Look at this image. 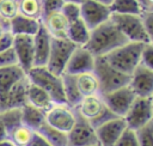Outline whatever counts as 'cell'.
<instances>
[{"label":"cell","instance_id":"obj_5","mask_svg":"<svg viewBox=\"0 0 153 146\" xmlns=\"http://www.w3.org/2000/svg\"><path fill=\"white\" fill-rule=\"evenodd\" d=\"M93 73L99 83V95H105L127 86L130 79L129 75H126L110 66L104 56L96 57Z\"/></svg>","mask_w":153,"mask_h":146},{"label":"cell","instance_id":"obj_16","mask_svg":"<svg viewBox=\"0 0 153 146\" xmlns=\"http://www.w3.org/2000/svg\"><path fill=\"white\" fill-rule=\"evenodd\" d=\"M30 81L25 75L12 89L6 93V96L0 101V112L10 109H22L27 104V86Z\"/></svg>","mask_w":153,"mask_h":146},{"label":"cell","instance_id":"obj_10","mask_svg":"<svg viewBox=\"0 0 153 146\" xmlns=\"http://www.w3.org/2000/svg\"><path fill=\"white\" fill-rule=\"evenodd\" d=\"M100 96L103 97L109 110L116 117H124V115L129 110L130 105L133 104L134 99L136 98L135 93L131 91L129 85L117 89L112 92L100 95Z\"/></svg>","mask_w":153,"mask_h":146},{"label":"cell","instance_id":"obj_8","mask_svg":"<svg viewBox=\"0 0 153 146\" xmlns=\"http://www.w3.org/2000/svg\"><path fill=\"white\" fill-rule=\"evenodd\" d=\"M123 120L127 128L133 130L153 121V97H136Z\"/></svg>","mask_w":153,"mask_h":146},{"label":"cell","instance_id":"obj_19","mask_svg":"<svg viewBox=\"0 0 153 146\" xmlns=\"http://www.w3.org/2000/svg\"><path fill=\"white\" fill-rule=\"evenodd\" d=\"M41 23L51 36V38H67V30L69 23L61 13V11L44 16Z\"/></svg>","mask_w":153,"mask_h":146},{"label":"cell","instance_id":"obj_3","mask_svg":"<svg viewBox=\"0 0 153 146\" xmlns=\"http://www.w3.org/2000/svg\"><path fill=\"white\" fill-rule=\"evenodd\" d=\"M26 77L30 83L45 91L54 104H67L63 93L62 77L51 73L47 67H32L26 73Z\"/></svg>","mask_w":153,"mask_h":146},{"label":"cell","instance_id":"obj_27","mask_svg":"<svg viewBox=\"0 0 153 146\" xmlns=\"http://www.w3.org/2000/svg\"><path fill=\"white\" fill-rule=\"evenodd\" d=\"M19 14L35 20H42L43 7L42 0H18Z\"/></svg>","mask_w":153,"mask_h":146},{"label":"cell","instance_id":"obj_25","mask_svg":"<svg viewBox=\"0 0 153 146\" xmlns=\"http://www.w3.org/2000/svg\"><path fill=\"white\" fill-rule=\"evenodd\" d=\"M75 83L81 97H87L99 93V83L93 72H87L75 75Z\"/></svg>","mask_w":153,"mask_h":146},{"label":"cell","instance_id":"obj_13","mask_svg":"<svg viewBox=\"0 0 153 146\" xmlns=\"http://www.w3.org/2000/svg\"><path fill=\"white\" fill-rule=\"evenodd\" d=\"M12 48L16 53L18 66L27 73L33 67V36L29 35H17L13 36Z\"/></svg>","mask_w":153,"mask_h":146},{"label":"cell","instance_id":"obj_7","mask_svg":"<svg viewBox=\"0 0 153 146\" xmlns=\"http://www.w3.org/2000/svg\"><path fill=\"white\" fill-rule=\"evenodd\" d=\"M75 48L76 45L67 38H51L50 53L45 67L51 73L61 77L65 73L67 62Z\"/></svg>","mask_w":153,"mask_h":146},{"label":"cell","instance_id":"obj_30","mask_svg":"<svg viewBox=\"0 0 153 146\" xmlns=\"http://www.w3.org/2000/svg\"><path fill=\"white\" fill-rule=\"evenodd\" d=\"M35 130L27 128L23 123L19 124L18 127L13 128L7 133V139L14 145V146H26L32 136Z\"/></svg>","mask_w":153,"mask_h":146},{"label":"cell","instance_id":"obj_1","mask_svg":"<svg viewBox=\"0 0 153 146\" xmlns=\"http://www.w3.org/2000/svg\"><path fill=\"white\" fill-rule=\"evenodd\" d=\"M127 42L129 41L120 31L116 24L111 19H109L91 30L90 38L85 48L94 57H100L108 55Z\"/></svg>","mask_w":153,"mask_h":146},{"label":"cell","instance_id":"obj_47","mask_svg":"<svg viewBox=\"0 0 153 146\" xmlns=\"http://www.w3.org/2000/svg\"><path fill=\"white\" fill-rule=\"evenodd\" d=\"M82 1L84 0H65V2H73V4H78V5H80Z\"/></svg>","mask_w":153,"mask_h":146},{"label":"cell","instance_id":"obj_26","mask_svg":"<svg viewBox=\"0 0 153 146\" xmlns=\"http://www.w3.org/2000/svg\"><path fill=\"white\" fill-rule=\"evenodd\" d=\"M62 84H63V93L66 98L67 105L71 108H76L78 104L81 102L82 97L78 91L76 83H75V75L71 74H62Z\"/></svg>","mask_w":153,"mask_h":146},{"label":"cell","instance_id":"obj_36","mask_svg":"<svg viewBox=\"0 0 153 146\" xmlns=\"http://www.w3.org/2000/svg\"><path fill=\"white\" fill-rule=\"evenodd\" d=\"M16 65H18V60H17L13 48L6 49L0 53V68L11 67V66H16Z\"/></svg>","mask_w":153,"mask_h":146},{"label":"cell","instance_id":"obj_21","mask_svg":"<svg viewBox=\"0 0 153 146\" xmlns=\"http://www.w3.org/2000/svg\"><path fill=\"white\" fill-rule=\"evenodd\" d=\"M41 22L30 19L22 14H17L13 19L10 20V31L13 36L17 35H29L35 36L41 28Z\"/></svg>","mask_w":153,"mask_h":146},{"label":"cell","instance_id":"obj_9","mask_svg":"<svg viewBox=\"0 0 153 146\" xmlns=\"http://www.w3.org/2000/svg\"><path fill=\"white\" fill-rule=\"evenodd\" d=\"M75 110V109H74ZM75 123L67 133V146H92L98 144L96 129L75 110Z\"/></svg>","mask_w":153,"mask_h":146},{"label":"cell","instance_id":"obj_38","mask_svg":"<svg viewBox=\"0 0 153 146\" xmlns=\"http://www.w3.org/2000/svg\"><path fill=\"white\" fill-rule=\"evenodd\" d=\"M140 63L153 71V43H147L143 45Z\"/></svg>","mask_w":153,"mask_h":146},{"label":"cell","instance_id":"obj_14","mask_svg":"<svg viewBox=\"0 0 153 146\" xmlns=\"http://www.w3.org/2000/svg\"><path fill=\"white\" fill-rule=\"evenodd\" d=\"M94 62L96 57L85 47H76L67 62L63 74L78 75L87 72H93Z\"/></svg>","mask_w":153,"mask_h":146},{"label":"cell","instance_id":"obj_2","mask_svg":"<svg viewBox=\"0 0 153 146\" xmlns=\"http://www.w3.org/2000/svg\"><path fill=\"white\" fill-rule=\"evenodd\" d=\"M143 45V43L127 42L126 44L112 50L104 57L115 69L130 77L135 68L140 65Z\"/></svg>","mask_w":153,"mask_h":146},{"label":"cell","instance_id":"obj_12","mask_svg":"<svg viewBox=\"0 0 153 146\" xmlns=\"http://www.w3.org/2000/svg\"><path fill=\"white\" fill-rule=\"evenodd\" d=\"M80 17L91 31L98 25L109 20L111 17V11L109 6H105L97 1L84 0L80 4Z\"/></svg>","mask_w":153,"mask_h":146},{"label":"cell","instance_id":"obj_39","mask_svg":"<svg viewBox=\"0 0 153 146\" xmlns=\"http://www.w3.org/2000/svg\"><path fill=\"white\" fill-rule=\"evenodd\" d=\"M141 18H142L143 26L148 36L149 43H153V12H142Z\"/></svg>","mask_w":153,"mask_h":146},{"label":"cell","instance_id":"obj_48","mask_svg":"<svg viewBox=\"0 0 153 146\" xmlns=\"http://www.w3.org/2000/svg\"><path fill=\"white\" fill-rule=\"evenodd\" d=\"M92 146H100L99 144H96V145H92Z\"/></svg>","mask_w":153,"mask_h":146},{"label":"cell","instance_id":"obj_33","mask_svg":"<svg viewBox=\"0 0 153 146\" xmlns=\"http://www.w3.org/2000/svg\"><path fill=\"white\" fill-rule=\"evenodd\" d=\"M17 14H19L18 0H0V17L10 22Z\"/></svg>","mask_w":153,"mask_h":146},{"label":"cell","instance_id":"obj_45","mask_svg":"<svg viewBox=\"0 0 153 146\" xmlns=\"http://www.w3.org/2000/svg\"><path fill=\"white\" fill-rule=\"evenodd\" d=\"M93 1H97V2L103 4V5H105V6H110L114 0H93Z\"/></svg>","mask_w":153,"mask_h":146},{"label":"cell","instance_id":"obj_29","mask_svg":"<svg viewBox=\"0 0 153 146\" xmlns=\"http://www.w3.org/2000/svg\"><path fill=\"white\" fill-rule=\"evenodd\" d=\"M111 14H141L142 10L137 0H114L109 6Z\"/></svg>","mask_w":153,"mask_h":146},{"label":"cell","instance_id":"obj_22","mask_svg":"<svg viewBox=\"0 0 153 146\" xmlns=\"http://www.w3.org/2000/svg\"><path fill=\"white\" fill-rule=\"evenodd\" d=\"M27 104L47 112L54 105V102L45 91H43L37 85L30 83L27 86Z\"/></svg>","mask_w":153,"mask_h":146},{"label":"cell","instance_id":"obj_43","mask_svg":"<svg viewBox=\"0 0 153 146\" xmlns=\"http://www.w3.org/2000/svg\"><path fill=\"white\" fill-rule=\"evenodd\" d=\"M142 12H153V0H137Z\"/></svg>","mask_w":153,"mask_h":146},{"label":"cell","instance_id":"obj_37","mask_svg":"<svg viewBox=\"0 0 153 146\" xmlns=\"http://www.w3.org/2000/svg\"><path fill=\"white\" fill-rule=\"evenodd\" d=\"M63 5H65V0H42L43 17L54 12H60Z\"/></svg>","mask_w":153,"mask_h":146},{"label":"cell","instance_id":"obj_4","mask_svg":"<svg viewBox=\"0 0 153 146\" xmlns=\"http://www.w3.org/2000/svg\"><path fill=\"white\" fill-rule=\"evenodd\" d=\"M80 116H82L90 124L96 129L100 124L108 122L109 120L115 118L116 116L109 110L103 97L98 95H92L84 97L81 102L74 108Z\"/></svg>","mask_w":153,"mask_h":146},{"label":"cell","instance_id":"obj_28","mask_svg":"<svg viewBox=\"0 0 153 146\" xmlns=\"http://www.w3.org/2000/svg\"><path fill=\"white\" fill-rule=\"evenodd\" d=\"M51 146H67V133H63L47 122H44L37 130Z\"/></svg>","mask_w":153,"mask_h":146},{"label":"cell","instance_id":"obj_34","mask_svg":"<svg viewBox=\"0 0 153 146\" xmlns=\"http://www.w3.org/2000/svg\"><path fill=\"white\" fill-rule=\"evenodd\" d=\"M61 13L65 16V18L68 20V23H72L74 20L80 19V5L73 4V2H65L63 7L61 8Z\"/></svg>","mask_w":153,"mask_h":146},{"label":"cell","instance_id":"obj_18","mask_svg":"<svg viewBox=\"0 0 153 146\" xmlns=\"http://www.w3.org/2000/svg\"><path fill=\"white\" fill-rule=\"evenodd\" d=\"M51 36L48 34L45 28L41 24L39 30L33 36V67H45L50 53Z\"/></svg>","mask_w":153,"mask_h":146},{"label":"cell","instance_id":"obj_41","mask_svg":"<svg viewBox=\"0 0 153 146\" xmlns=\"http://www.w3.org/2000/svg\"><path fill=\"white\" fill-rule=\"evenodd\" d=\"M12 43H13V35L11 32L0 37V53L6 50V49L12 48Z\"/></svg>","mask_w":153,"mask_h":146},{"label":"cell","instance_id":"obj_17","mask_svg":"<svg viewBox=\"0 0 153 146\" xmlns=\"http://www.w3.org/2000/svg\"><path fill=\"white\" fill-rule=\"evenodd\" d=\"M127 128L123 117H115L96 128V135L100 146H115L121 134Z\"/></svg>","mask_w":153,"mask_h":146},{"label":"cell","instance_id":"obj_15","mask_svg":"<svg viewBox=\"0 0 153 146\" xmlns=\"http://www.w3.org/2000/svg\"><path fill=\"white\" fill-rule=\"evenodd\" d=\"M128 85L136 97H153V71L140 63L131 73Z\"/></svg>","mask_w":153,"mask_h":146},{"label":"cell","instance_id":"obj_35","mask_svg":"<svg viewBox=\"0 0 153 146\" xmlns=\"http://www.w3.org/2000/svg\"><path fill=\"white\" fill-rule=\"evenodd\" d=\"M115 146H139V141H137L135 130L126 128L124 132L118 138Z\"/></svg>","mask_w":153,"mask_h":146},{"label":"cell","instance_id":"obj_42","mask_svg":"<svg viewBox=\"0 0 153 146\" xmlns=\"http://www.w3.org/2000/svg\"><path fill=\"white\" fill-rule=\"evenodd\" d=\"M11 32L10 31V22L6 20L5 18L0 17V37H2L4 35Z\"/></svg>","mask_w":153,"mask_h":146},{"label":"cell","instance_id":"obj_40","mask_svg":"<svg viewBox=\"0 0 153 146\" xmlns=\"http://www.w3.org/2000/svg\"><path fill=\"white\" fill-rule=\"evenodd\" d=\"M26 146H51V145L38 132H33V134Z\"/></svg>","mask_w":153,"mask_h":146},{"label":"cell","instance_id":"obj_24","mask_svg":"<svg viewBox=\"0 0 153 146\" xmlns=\"http://www.w3.org/2000/svg\"><path fill=\"white\" fill-rule=\"evenodd\" d=\"M20 112L22 123L35 132H37L41 128V126L45 122V112L30 104H25L20 109Z\"/></svg>","mask_w":153,"mask_h":146},{"label":"cell","instance_id":"obj_6","mask_svg":"<svg viewBox=\"0 0 153 146\" xmlns=\"http://www.w3.org/2000/svg\"><path fill=\"white\" fill-rule=\"evenodd\" d=\"M110 19L129 42L149 43L141 14H111Z\"/></svg>","mask_w":153,"mask_h":146},{"label":"cell","instance_id":"obj_23","mask_svg":"<svg viewBox=\"0 0 153 146\" xmlns=\"http://www.w3.org/2000/svg\"><path fill=\"white\" fill-rule=\"evenodd\" d=\"M90 34H91L90 29L86 26V24L82 22L81 18L68 24L67 39H69L76 47H85L88 42Z\"/></svg>","mask_w":153,"mask_h":146},{"label":"cell","instance_id":"obj_11","mask_svg":"<svg viewBox=\"0 0 153 146\" xmlns=\"http://www.w3.org/2000/svg\"><path fill=\"white\" fill-rule=\"evenodd\" d=\"M75 110L67 104H54L47 112H45V122L63 132L68 133L75 123Z\"/></svg>","mask_w":153,"mask_h":146},{"label":"cell","instance_id":"obj_20","mask_svg":"<svg viewBox=\"0 0 153 146\" xmlns=\"http://www.w3.org/2000/svg\"><path fill=\"white\" fill-rule=\"evenodd\" d=\"M26 73L18 65L0 68V101L6 96V93L12 89V86L17 84L20 79H23Z\"/></svg>","mask_w":153,"mask_h":146},{"label":"cell","instance_id":"obj_32","mask_svg":"<svg viewBox=\"0 0 153 146\" xmlns=\"http://www.w3.org/2000/svg\"><path fill=\"white\" fill-rule=\"evenodd\" d=\"M139 146H153V121L135 130Z\"/></svg>","mask_w":153,"mask_h":146},{"label":"cell","instance_id":"obj_46","mask_svg":"<svg viewBox=\"0 0 153 146\" xmlns=\"http://www.w3.org/2000/svg\"><path fill=\"white\" fill-rule=\"evenodd\" d=\"M0 146H14L8 139H6V140H2V141H0Z\"/></svg>","mask_w":153,"mask_h":146},{"label":"cell","instance_id":"obj_31","mask_svg":"<svg viewBox=\"0 0 153 146\" xmlns=\"http://www.w3.org/2000/svg\"><path fill=\"white\" fill-rule=\"evenodd\" d=\"M0 114H1V117H2V121L5 123L7 133L10 130H12L13 128L18 127L19 124H22V112H20V109H10V110L1 111Z\"/></svg>","mask_w":153,"mask_h":146},{"label":"cell","instance_id":"obj_44","mask_svg":"<svg viewBox=\"0 0 153 146\" xmlns=\"http://www.w3.org/2000/svg\"><path fill=\"white\" fill-rule=\"evenodd\" d=\"M6 139H7V130H6L5 123H4L2 117H1V114H0V141L6 140Z\"/></svg>","mask_w":153,"mask_h":146}]
</instances>
